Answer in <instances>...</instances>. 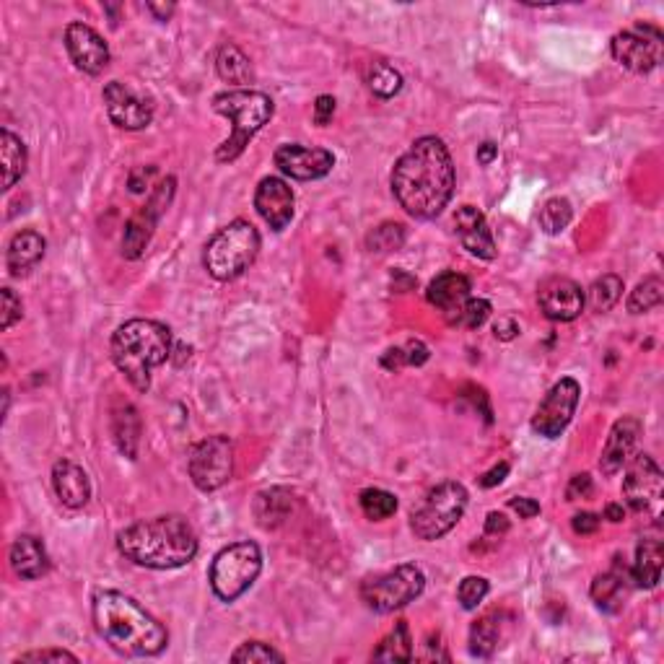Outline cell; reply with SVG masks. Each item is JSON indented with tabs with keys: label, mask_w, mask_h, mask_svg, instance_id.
I'll use <instances>...</instances> for the list:
<instances>
[{
	"label": "cell",
	"mask_w": 664,
	"mask_h": 664,
	"mask_svg": "<svg viewBox=\"0 0 664 664\" xmlns=\"http://www.w3.org/2000/svg\"><path fill=\"white\" fill-rule=\"evenodd\" d=\"M358 506L371 522H384L397 511V496L384 488H364L358 493Z\"/></svg>",
	"instance_id": "35"
},
{
	"label": "cell",
	"mask_w": 664,
	"mask_h": 664,
	"mask_svg": "<svg viewBox=\"0 0 664 664\" xmlns=\"http://www.w3.org/2000/svg\"><path fill=\"white\" fill-rule=\"evenodd\" d=\"M21 662H78V657L65 649H42V652H26L13 659V664Z\"/></svg>",
	"instance_id": "44"
},
{
	"label": "cell",
	"mask_w": 664,
	"mask_h": 664,
	"mask_svg": "<svg viewBox=\"0 0 664 664\" xmlns=\"http://www.w3.org/2000/svg\"><path fill=\"white\" fill-rule=\"evenodd\" d=\"M283 654L275 652L265 641H244L237 652L231 654V662H283Z\"/></svg>",
	"instance_id": "42"
},
{
	"label": "cell",
	"mask_w": 664,
	"mask_h": 664,
	"mask_svg": "<svg viewBox=\"0 0 664 664\" xmlns=\"http://www.w3.org/2000/svg\"><path fill=\"white\" fill-rule=\"evenodd\" d=\"M470 493L457 480H444L423 496V501L410 511V530L423 543H434L452 532L465 517Z\"/></svg>",
	"instance_id": "7"
},
{
	"label": "cell",
	"mask_w": 664,
	"mask_h": 664,
	"mask_svg": "<svg viewBox=\"0 0 664 664\" xmlns=\"http://www.w3.org/2000/svg\"><path fill=\"white\" fill-rule=\"evenodd\" d=\"M13 574L26 581H37L50 571V556L45 543L34 535H19L8 550Z\"/></svg>",
	"instance_id": "23"
},
{
	"label": "cell",
	"mask_w": 664,
	"mask_h": 664,
	"mask_svg": "<svg viewBox=\"0 0 664 664\" xmlns=\"http://www.w3.org/2000/svg\"><path fill=\"white\" fill-rule=\"evenodd\" d=\"M506 475H509V462H501V465H496L493 470H488V473L480 475V486H483V488L498 486V483H501Z\"/></svg>",
	"instance_id": "53"
},
{
	"label": "cell",
	"mask_w": 664,
	"mask_h": 664,
	"mask_svg": "<svg viewBox=\"0 0 664 664\" xmlns=\"http://www.w3.org/2000/svg\"><path fill=\"white\" fill-rule=\"evenodd\" d=\"M579 397L581 387L576 379L563 377L561 382L553 384L548 395L543 397V403L537 405L535 415H532V431L543 439H558L569 428L576 405H579Z\"/></svg>",
	"instance_id": "13"
},
{
	"label": "cell",
	"mask_w": 664,
	"mask_h": 664,
	"mask_svg": "<svg viewBox=\"0 0 664 664\" xmlns=\"http://www.w3.org/2000/svg\"><path fill=\"white\" fill-rule=\"evenodd\" d=\"M255 517L260 522V527L265 530H275L281 527L291 511H294V493L286 491V488H270V491H260L255 496Z\"/></svg>",
	"instance_id": "28"
},
{
	"label": "cell",
	"mask_w": 664,
	"mask_h": 664,
	"mask_svg": "<svg viewBox=\"0 0 664 664\" xmlns=\"http://www.w3.org/2000/svg\"><path fill=\"white\" fill-rule=\"evenodd\" d=\"M498 646V623L496 615H483L478 623L470 628V654L478 659L493 657Z\"/></svg>",
	"instance_id": "37"
},
{
	"label": "cell",
	"mask_w": 664,
	"mask_h": 664,
	"mask_svg": "<svg viewBox=\"0 0 664 664\" xmlns=\"http://www.w3.org/2000/svg\"><path fill=\"white\" fill-rule=\"evenodd\" d=\"M620 296H623V278H618V275H602V278H597V281L589 286V291L584 294V299H587L589 309L597 314H605L610 312V309L615 307L620 301Z\"/></svg>",
	"instance_id": "33"
},
{
	"label": "cell",
	"mask_w": 664,
	"mask_h": 664,
	"mask_svg": "<svg viewBox=\"0 0 664 664\" xmlns=\"http://www.w3.org/2000/svg\"><path fill=\"white\" fill-rule=\"evenodd\" d=\"M112 361L138 392H148L154 369L174 353L172 330L156 320H130L112 335Z\"/></svg>",
	"instance_id": "4"
},
{
	"label": "cell",
	"mask_w": 664,
	"mask_h": 664,
	"mask_svg": "<svg viewBox=\"0 0 664 664\" xmlns=\"http://www.w3.org/2000/svg\"><path fill=\"white\" fill-rule=\"evenodd\" d=\"M470 291H473V286H470L467 275L454 273V270H444V273H439L434 281L428 283L426 299L431 307H436L439 312L452 317V314L470 299Z\"/></svg>",
	"instance_id": "25"
},
{
	"label": "cell",
	"mask_w": 664,
	"mask_h": 664,
	"mask_svg": "<svg viewBox=\"0 0 664 664\" xmlns=\"http://www.w3.org/2000/svg\"><path fill=\"white\" fill-rule=\"evenodd\" d=\"M628 592H631V571H620V566H613L605 574L594 576L592 589H589L594 605L605 613H618L620 607L626 605Z\"/></svg>",
	"instance_id": "26"
},
{
	"label": "cell",
	"mask_w": 664,
	"mask_h": 664,
	"mask_svg": "<svg viewBox=\"0 0 664 664\" xmlns=\"http://www.w3.org/2000/svg\"><path fill=\"white\" fill-rule=\"evenodd\" d=\"M332 115H335V99L327 94L317 96V102H314V122H317L320 128H325V125L332 122Z\"/></svg>",
	"instance_id": "48"
},
{
	"label": "cell",
	"mask_w": 664,
	"mask_h": 664,
	"mask_svg": "<svg viewBox=\"0 0 664 664\" xmlns=\"http://www.w3.org/2000/svg\"><path fill=\"white\" fill-rule=\"evenodd\" d=\"M509 509L517 511L522 519H532V517H537V514H540V504H537L535 498H524V496L511 498Z\"/></svg>",
	"instance_id": "50"
},
{
	"label": "cell",
	"mask_w": 664,
	"mask_h": 664,
	"mask_svg": "<svg viewBox=\"0 0 664 664\" xmlns=\"http://www.w3.org/2000/svg\"><path fill=\"white\" fill-rule=\"evenodd\" d=\"M273 159L286 177L299 179V182L327 177L335 166V156L327 148H309L301 143H283L278 146Z\"/></svg>",
	"instance_id": "17"
},
{
	"label": "cell",
	"mask_w": 664,
	"mask_h": 664,
	"mask_svg": "<svg viewBox=\"0 0 664 664\" xmlns=\"http://www.w3.org/2000/svg\"><path fill=\"white\" fill-rule=\"evenodd\" d=\"M154 174H156V166H138V169H133L130 172V179H128V187L130 192H135V195H141V192H146L148 187H151V182H154Z\"/></svg>",
	"instance_id": "47"
},
{
	"label": "cell",
	"mask_w": 664,
	"mask_h": 664,
	"mask_svg": "<svg viewBox=\"0 0 664 664\" xmlns=\"http://www.w3.org/2000/svg\"><path fill=\"white\" fill-rule=\"evenodd\" d=\"M605 519H610V522H623V519H626V509H623V506L620 504H607L605 506Z\"/></svg>",
	"instance_id": "58"
},
{
	"label": "cell",
	"mask_w": 664,
	"mask_h": 664,
	"mask_svg": "<svg viewBox=\"0 0 664 664\" xmlns=\"http://www.w3.org/2000/svg\"><path fill=\"white\" fill-rule=\"evenodd\" d=\"M423 589H426V574L421 571V566L403 563L397 569L366 579L361 584V600L374 613L387 615L418 600Z\"/></svg>",
	"instance_id": "9"
},
{
	"label": "cell",
	"mask_w": 664,
	"mask_h": 664,
	"mask_svg": "<svg viewBox=\"0 0 664 664\" xmlns=\"http://www.w3.org/2000/svg\"><path fill=\"white\" fill-rule=\"evenodd\" d=\"M96 633L122 657H159L169 644V631L128 594L104 589L91 600Z\"/></svg>",
	"instance_id": "2"
},
{
	"label": "cell",
	"mask_w": 664,
	"mask_h": 664,
	"mask_svg": "<svg viewBox=\"0 0 664 664\" xmlns=\"http://www.w3.org/2000/svg\"><path fill=\"white\" fill-rule=\"evenodd\" d=\"M366 86L374 96L379 99H392L403 91V76L397 68H392L390 63H384V60H377V63L369 65V71H366Z\"/></svg>",
	"instance_id": "34"
},
{
	"label": "cell",
	"mask_w": 664,
	"mask_h": 664,
	"mask_svg": "<svg viewBox=\"0 0 664 664\" xmlns=\"http://www.w3.org/2000/svg\"><path fill=\"white\" fill-rule=\"evenodd\" d=\"M454 161L449 148L436 135H423L397 159L392 169V195L408 216L436 218L454 195Z\"/></svg>",
	"instance_id": "1"
},
{
	"label": "cell",
	"mask_w": 664,
	"mask_h": 664,
	"mask_svg": "<svg viewBox=\"0 0 664 664\" xmlns=\"http://www.w3.org/2000/svg\"><path fill=\"white\" fill-rule=\"evenodd\" d=\"M400 351H403V364L405 366H423L431 356L428 351V345L423 340H408L405 345H400Z\"/></svg>",
	"instance_id": "45"
},
{
	"label": "cell",
	"mask_w": 664,
	"mask_h": 664,
	"mask_svg": "<svg viewBox=\"0 0 664 664\" xmlns=\"http://www.w3.org/2000/svg\"><path fill=\"white\" fill-rule=\"evenodd\" d=\"M664 301V281L657 275H649L639 286L633 288L631 296H628V312L631 314H646L652 309L662 307Z\"/></svg>",
	"instance_id": "36"
},
{
	"label": "cell",
	"mask_w": 664,
	"mask_h": 664,
	"mask_svg": "<svg viewBox=\"0 0 664 664\" xmlns=\"http://www.w3.org/2000/svg\"><path fill=\"white\" fill-rule=\"evenodd\" d=\"M117 550L135 566L154 571L182 569L198 556L195 527L179 514L143 519L117 532Z\"/></svg>",
	"instance_id": "3"
},
{
	"label": "cell",
	"mask_w": 664,
	"mask_h": 664,
	"mask_svg": "<svg viewBox=\"0 0 664 664\" xmlns=\"http://www.w3.org/2000/svg\"><path fill=\"white\" fill-rule=\"evenodd\" d=\"M262 571V550L257 543H234L218 550L208 571L211 589L221 602H234L257 581Z\"/></svg>",
	"instance_id": "8"
},
{
	"label": "cell",
	"mask_w": 664,
	"mask_h": 664,
	"mask_svg": "<svg viewBox=\"0 0 664 664\" xmlns=\"http://www.w3.org/2000/svg\"><path fill=\"white\" fill-rule=\"evenodd\" d=\"M644 431L641 421L636 415H623L613 423L610 434H607L605 447H602L600 457V470L602 475L613 478L615 473H620L623 467L631 462L633 452H636V444H639V436Z\"/></svg>",
	"instance_id": "18"
},
{
	"label": "cell",
	"mask_w": 664,
	"mask_h": 664,
	"mask_svg": "<svg viewBox=\"0 0 664 664\" xmlns=\"http://www.w3.org/2000/svg\"><path fill=\"white\" fill-rule=\"evenodd\" d=\"M0 301H3V312H0V327H3V330H11V327L21 320V314H24L21 299L13 294V288H3V291H0Z\"/></svg>",
	"instance_id": "43"
},
{
	"label": "cell",
	"mask_w": 664,
	"mask_h": 664,
	"mask_svg": "<svg viewBox=\"0 0 664 664\" xmlns=\"http://www.w3.org/2000/svg\"><path fill=\"white\" fill-rule=\"evenodd\" d=\"M537 299H540V309H543L545 317L553 322H574L587 307L584 291L571 278H550V281H545Z\"/></svg>",
	"instance_id": "20"
},
{
	"label": "cell",
	"mask_w": 664,
	"mask_h": 664,
	"mask_svg": "<svg viewBox=\"0 0 664 664\" xmlns=\"http://www.w3.org/2000/svg\"><path fill=\"white\" fill-rule=\"evenodd\" d=\"M146 8L148 13H154L156 21H169L177 6H174V3H146Z\"/></svg>",
	"instance_id": "55"
},
{
	"label": "cell",
	"mask_w": 664,
	"mask_h": 664,
	"mask_svg": "<svg viewBox=\"0 0 664 664\" xmlns=\"http://www.w3.org/2000/svg\"><path fill=\"white\" fill-rule=\"evenodd\" d=\"M0 161H3V190H11L26 174L29 154H26L24 141L8 128L0 130Z\"/></svg>",
	"instance_id": "30"
},
{
	"label": "cell",
	"mask_w": 664,
	"mask_h": 664,
	"mask_svg": "<svg viewBox=\"0 0 664 664\" xmlns=\"http://www.w3.org/2000/svg\"><path fill=\"white\" fill-rule=\"evenodd\" d=\"M571 527H574L576 535H594V532L600 530V517L592 514V511H581L571 519Z\"/></svg>",
	"instance_id": "49"
},
{
	"label": "cell",
	"mask_w": 664,
	"mask_h": 664,
	"mask_svg": "<svg viewBox=\"0 0 664 664\" xmlns=\"http://www.w3.org/2000/svg\"><path fill=\"white\" fill-rule=\"evenodd\" d=\"M662 488L664 475L654 457L649 454H636L628 465V473L623 478V498L636 514H652L659 517L662 509Z\"/></svg>",
	"instance_id": "14"
},
{
	"label": "cell",
	"mask_w": 664,
	"mask_h": 664,
	"mask_svg": "<svg viewBox=\"0 0 664 664\" xmlns=\"http://www.w3.org/2000/svg\"><path fill=\"white\" fill-rule=\"evenodd\" d=\"M496 156H498V146H496V143L486 141V143H483V146H478V161L483 166L493 164V159H496Z\"/></svg>",
	"instance_id": "57"
},
{
	"label": "cell",
	"mask_w": 664,
	"mask_h": 664,
	"mask_svg": "<svg viewBox=\"0 0 664 664\" xmlns=\"http://www.w3.org/2000/svg\"><path fill=\"white\" fill-rule=\"evenodd\" d=\"M454 231H457L460 244L470 255H475L478 260H496V239H493L486 216L475 205L457 208V213H454Z\"/></svg>",
	"instance_id": "21"
},
{
	"label": "cell",
	"mask_w": 664,
	"mask_h": 664,
	"mask_svg": "<svg viewBox=\"0 0 664 664\" xmlns=\"http://www.w3.org/2000/svg\"><path fill=\"white\" fill-rule=\"evenodd\" d=\"M216 73L221 81L231 83V86H247L255 81L252 63L237 45H224L216 52Z\"/></svg>",
	"instance_id": "31"
},
{
	"label": "cell",
	"mask_w": 664,
	"mask_h": 664,
	"mask_svg": "<svg viewBox=\"0 0 664 664\" xmlns=\"http://www.w3.org/2000/svg\"><path fill=\"white\" fill-rule=\"evenodd\" d=\"M213 109L231 122V135L216 148L218 164H231L244 154L249 141L273 120V99L255 89H231L213 96Z\"/></svg>",
	"instance_id": "5"
},
{
	"label": "cell",
	"mask_w": 664,
	"mask_h": 664,
	"mask_svg": "<svg viewBox=\"0 0 664 664\" xmlns=\"http://www.w3.org/2000/svg\"><path fill=\"white\" fill-rule=\"evenodd\" d=\"M571 218H574V208L566 198H550L540 208V229L545 234H561L563 229H569Z\"/></svg>",
	"instance_id": "38"
},
{
	"label": "cell",
	"mask_w": 664,
	"mask_h": 664,
	"mask_svg": "<svg viewBox=\"0 0 664 664\" xmlns=\"http://www.w3.org/2000/svg\"><path fill=\"white\" fill-rule=\"evenodd\" d=\"M405 244V226L395 224V221H387V224L377 226V229L371 231L369 237H366V247L369 252H395Z\"/></svg>",
	"instance_id": "39"
},
{
	"label": "cell",
	"mask_w": 664,
	"mask_h": 664,
	"mask_svg": "<svg viewBox=\"0 0 664 664\" xmlns=\"http://www.w3.org/2000/svg\"><path fill=\"white\" fill-rule=\"evenodd\" d=\"M112 436L115 444L128 460L138 457V447H141V415L130 403L120 405L112 418Z\"/></svg>",
	"instance_id": "29"
},
{
	"label": "cell",
	"mask_w": 664,
	"mask_h": 664,
	"mask_svg": "<svg viewBox=\"0 0 664 664\" xmlns=\"http://www.w3.org/2000/svg\"><path fill=\"white\" fill-rule=\"evenodd\" d=\"M371 659H377V662H410L413 659V639H410V628L405 620H397L395 628L379 641Z\"/></svg>",
	"instance_id": "32"
},
{
	"label": "cell",
	"mask_w": 664,
	"mask_h": 664,
	"mask_svg": "<svg viewBox=\"0 0 664 664\" xmlns=\"http://www.w3.org/2000/svg\"><path fill=\"white\" fill-rule=\"evenodd\" d=\"M109 120L120 130H143L154 120V102L138 94L133 86L122 81H109L102 91Z\"/></svg>",
	"instance_id": "15"
},
{
	"label": "cell",
	"mask_w": 664,
	"mask_h": 664,
	"mask_svg": "<svg viewBox=\"0 0 664 664\" xmlns=\"http://www.w3.org/2000/svg\"><path fill=\"white\" fill-rule=\"evenodd\" d=\"M390 281H392V288H395L397 294H408L410 288H415V278H413V275L405 273V270H395Z\"/></svg>",
	"instance_id": "54"
},
{
	"label": "cell",
	"mask_w": 664,
	"mask_h": 664,
	"mask_svg": "<svg viewBox=\"0 0 664 664\" xmlns=\"http://www.w3.org/2000/svg\"><path fill=\"white\" fill-rule=\"evenodd\" d=\"M491 317V301L486 299H470L462 304L457 312L452 314V317H447L449 325H460V327H467V330H478L480 325H486V320Z\"/></svg>",
	"instance_id": "40"
},
{
	"label": "cell",
	"mask_w": 664,
	"mask_h": 664,
	"mask_svg": "<svg viewBox=\"0 0 664 664\" xmlns=\"http://www.w3.org/2000/svg\"><path fill=\"white\" fill-rule=\"evenodd\" d=\"M423 659H441V662H449V654L444 652V644H441V639H436V646H434V636L428 639Z\"/></svg>",
	"instance_id": "56"
},
{
	"label": "cell",
	"mask_w": 664,
	"mask_h": 664,
	"mask_svg": "<svg viewBox=\"0 0 664 664\" xmlns=\"http://www.w3.org/2000/svg\"><path fill=\"white\" fill-rule=\"evenodd\" d=\"M594 493V480L589 473H581V475H574L569 483V488H566V498L569 501H579V498H592Z\"/></svg>",
	"instance_id": "46"
},
{
	"label": "cell",
	"mask_w": 664,
	"mask_h": 664,
	"mask_svg": "<svg viewBox=\"0 0 664 664\" xmlns=\"http://www.w3.org/2000/svg\"><path fill=\"white\" fill-rule=\"evenodd\" d=\"M664 545L659 537H644L636 548V561L631 566V581L641 589H654L662 579Z\"/></svg>",
	"instance_id": "27"
},
{
	"label": "cell",
	"mask_w": 664,
	"mask_h": 664,
	"mask_svg": "<svg viewBox=\"0 0 664 664\" xmlns=\"http://www.w3.org/2000/svg\"><path fill=\"white\" fill-rule=\"evenodd\" d=\"M294 190L288 187L286 179L265 177L255 190V208L262 221L273 231H283L291 218H294Z\"/></svg>",
	"instance_id": "19"
},
{
	"label": "cell",
	"mask_w": 664,
	"mask_h": 664,
	"mask_svg": "<svg viewBox=\"0 0 664 664\" xmlns=\"http://www.w3.org/2000/svg\"><path fill=\"white\" fill-rule=\"evenodd\" d=\"M493 335H496L498 340H514L519 335V325L511 317H501V320L493 325Z\"/></svg>",
	"instance_id": "52"
},
{
	"label": "cell",
	"mask_w": 664,
	"mask_h": 664,
	"mask_svg": "<svg viewBox=\"0 0 664 664\" xmlns=\"http://www.w3.org/2000/svg\"><path fill=\"white\" fill-rule=\"evenodd\" d=\"M47 242L45 237L34 229H24L19 234H13V239L8 242L6 252V268L13 278H21V275H29L39 262L45 260Z\"/></svg>",
	"instance_id": "24"
},
{
	"label": "cell",
	"mask_w": 664,
	"mask_h": 664,
	"mask_svg": "<svg viewBox=\"0 0 664 664\" xmlns=\"http://www.w3.org/2000/svg\"><path fill=\"white\" fill-rule=\"evenodd\" d=\"M187 470L195 488L213 493L224 488L234 475V447L226 436H208L190 449Z\"/></svg>",
	"instance_id": "10"
},
{
	"label": "cell",
	"mask_w": 664,
	"mask_h": 664,
	"mask_svg": "<svg viewBox=\"0 0 664 664\" xmlns=\"http://www.w3.org/2000/svg\"><path fill=\"white\" fill-rule=\"evenodd\" d=\"M491 592V584L483 576H465L457 587V600L465 610H478V605L488 597Z\"/></svg>",
	"instance_id": "41"
},
{
	"label": "cell",
	"mask_w": 664,
	"mask_h": 664,
	"mask_svg": "<svg viewBox=\"0 0 664 664\" xmlns=\"http://www.w3.org/2000/svg\"><path fill=\"white\" fill-rule=\"evenodd\" d=\"M65 50H68L71 63L86 76H102L109 68V60H112L109 45L104 42L102 34L91 29L89 24H81V21L65 26Z\"/></svg>",
	"instance_id": "16"
},
{
	"label": "cell",
	"mask_w": 664,
	"mask_h": 664,
	"mask_svg": "<svg viewBox=\"0 0 664 664\" xmlns=\"http://www.w3.org/2000/svg\"><path fill=\"white\" fill-rule=\"evenodd\" d=\"M610 52L618 65L626 71L646 76L662 60V32L652 24H639L636 29L618 32L610 39Z\"/></svg>",
	"instance_id": "12"
},
{
	"label": "cell",
	"mask_w": 664,
	"mask_h": 664,
	"mask_svg": "<svg viewBox=\"0 0 664 664\" xmlns=\"http://www.w3.org/2000/svg\"><path fill=\"white\" fill-rule=\"evenodd\" d=\"M174 192H177V179H161L159 185L151 190V195H148V203L130 218L128 226H125V234H122V255L128 257V260H141L146 255L156 224H159V218L164 216L166 208L172 205Z\"/></svg>",
	"instance_id": "11"
},
{
	"label": "cell",
	"mask_w": 664,
	"mask_h": 664,
	"mask_svg": "<svg viewBox=\"0 0 664 664\" xmlns=\"http://www.w3.org/2000/svg\"><path fill=\"white\" fill-rule=\"evenodd\" d=\"M260 244V231L244 218H237L208 239L203 249L205 270L221 283L234 281L257 260Z\"/></svg>",
	"instance_id": "6"
},
{
	"label": "cell",
	"mask_w": 664,
	"mask_h": 664,
	"mask_svg": "<svg viewBox=\"0 0 664 664\" xmlns=\"http://www.w3.org/2000/svg\"><path fill=\"white\" fill-rule=\"evenodd\" d=\"M509 532V519L504 514H498V511H491L486 517V535L488 537H501Z\"/></svg>",
	"instance_id": "51"
},
{
	"label": "cell",
	"mask_w": 664,
	"mask_h": 664,
	"mask_svg": "<svg viewBox=\"0 0 664 664\" xmlns=\"http://www.w3.org/2000/svg\"><path fill=\"white\" fill-rule=\"evenodd\" d=\"M52 488L60 504L68 509H83L91 498V480L73 460H58L52 465Z\"/></svg>",
	"instance_id": "22"
}]
</instances>
